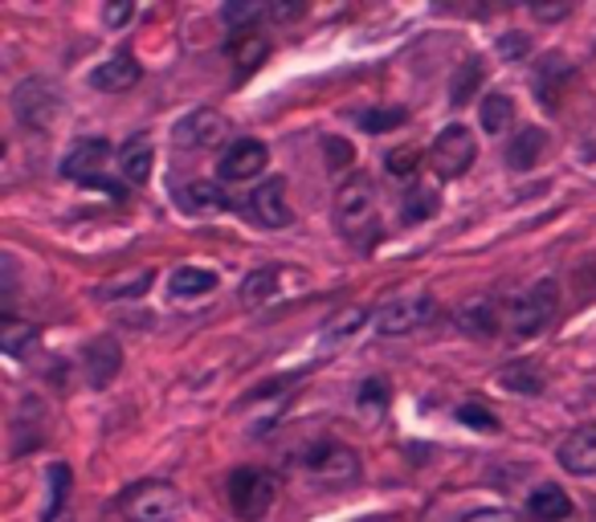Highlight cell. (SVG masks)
<instances>
[{
    "mask_svg": "<svg viewBox=\"0 0 596 522\" xmlns=\"http://www.w3.org/2000/svg\"><path fill=\"white\" fill-rule=\"evenodd\" d=\"M438 213V192L425 185H408V192L401 197V216H405L408 225H417L425 216Z\"/></svg>",
    "mask_w": 596,
    "mask_h": 522,
    "instance_id": "obj_29",
    "label": "cell"
},
{
    "mask_svg": "<svg viewBox=\"0 0 596 522\" xmlns=\"http://www.w3.org/2000/svg\"><path fill=\"white\" fill-rule=\"evenodd\" d=\"M462 522H515V514L511 510H474Z\"/></svg>",
    "mask_w": 596,
    "mask_h": 522,
    "instance_id": "obj_38",
    "label": "cell"
},
{
    "mask_svg": "<svg viewBox=\"0 0 596 522\" xmlns=\"http://www.w3.org/2000/svg\"><path fill=\"white\" fill-rule=\"evenodd\" d=\"M405 123V110L401 107H380V110H363L360 115V127L368 135H384V131H393V127Z\"/></svg>",
    "mask_w": 596,
    "mask_h": 522,
    "instance_id": "obj_31",
    "label": "cell"
},
{
    "mask_svg": "<svg viewBox=\"0 0 596 522\" xmlns=\"http://www.w3.org/2000/svg\"><path fill=\"white\" fill-rule=\"evenodd\" d=\"M499 54L506 58V62H523V58L532 54V37H527V33H518V29H506L499 37Z\"/></svg>",
    "mask_w": 596,
    "mask_h": 522,
    "instance_id": "obj_34",
    "label": "cell"
},
{
    "mask_svg": "<svg viewBox=\"0 0 596 522\" xmlns=\"http://www.w3.org/2000/svg\"><path fill=\"white\" fill-rule=\"evenodd\" d=\"M389 171H393V176H408V171H413V152L389 155Z\"/></svg>",
    "mask_w": 596,
    "mask_h": 522,
    "instance_id": "obj_40",
    "label": "cell"
},
{
    "mask_svg": "<svg viewBox=\"0 0 596 522\" xmlns=\"http://www.w3.org/2000/svg\"><path fill=\"white\" fill-rule=\"evenodd\" d=\"M478 123H482V131H490V135H506V131L515 127V98L499 91L487 94L482 107H478Z\"/></svg>",
    "mask_w": 596,
    "mask_h": 522,
    "instance_id": "obj_22",
    "label": "cell"
},
{
    "mask_svg": "<svg viewBox=\"0 0 596 522\" xmlns=\"http://www.w3.org/2000/svg\"><path fill=\"white\" fill-rule=\"evenodd\" d=\"M270 164V147L262 139H234L225 155H220V180H229V185H241V180H253V176H262V168Z\"/></svg>",
    "mask_w": 596,
    "mask_h": 522,
    "instance_id": "obj_11",
    "label": "cell"
},
{
    "mask_svg": "<svg viewBox=\"0 0 596 522\" xmlns=\"http://www.w3.org/2000/svg\"><path fill=\"white\" fill-rule=\"evenodd\" d=\"M302 465H307V474L314 482H331V486L360 477V458L344 441H314V446H307L302 449Z\"/></svg>",
    "mask_w": 596,
    "mask_h": 522,
    "instance_id": "obj_7",
    "label": "cell"
},
{
    "mask_svg": "<svg viewBox=\"0 0 596 522\" xmlns=\"http://www.w3.org/2000/svg\"><path fill=\"white\" fill-rule=\"evenodd\" d=\"M0 347H4V355H13V359L29 355L37 347V327L21 323V319H4L0 323Z\"/></svg>",
    "mask_w": 596,
    "mask_h": 522,
    "instance_id": "obj_28",
    "label": "cell"
},
{
    "mask_svg": "<svg viewBox=\"0 0 596 522\" xmlns=\"http://www.w3.org/2000/svg\"><path fill=\"white\" fill-rule=\"evenodd\" d=\"M225 494H229V507H234L237 519L262 522L270 514V507L278 502V477L270 474V470H253V465H246V470L229 474Z\"/></svg>",
    "mask_w": 596,
    "mask_h": 522,
    "instance_id": "obj_2",
    "label": "cell"
},
{
    "mask_svg": "<svg viewBox=\"0 0 596 522\" xmlns=\"http://www.w3.org/2000/svg\"><path fill=\"white\" fill-rule=\"evenodd\" d=\"M532 13L539 16V21H564V16H568V4H535Z\"/></svg>",
    "mask_w": 596,
    "mask_h": 522,
    "instance_id": "obj_39",
    "label": "cell"
},
{
    "mask_svg": "<svg viewBox=\"0 0 596 522\" xmlns=\"http://www.w3.org/2000/svg\"><path fill=\"white\" fill-rule=\"evenodd\" d=\"M152 277H156L152 270L119 274V277H110V282H103V286H95V298H98V302H115V298H140V294H147Z\"/></svg>",
    "mask_w": 596,
    "mask_h": 522,
    "instance_id": "obj_23",
    "label": "cell"
},
{
    "mask_svg": "<svg viewBox=\"0 0 596 522\" xmlns=\"http://www.w3.org/2000/svg\"><path fill=\"white\" fill-rule=\"evenodd\" d=\"M246 213L262 225V229H286L295 221V204L286 197V180L283 176H270L253 188L250 200H246Z\"/></svg>",
    "mask_w": 596,
    "mask_h": 522,
    "instance_id": "obj_10",
    "label": "cell"
},
{
    "mask_svg": "<svg viewBox=\"0 0 596 522\" xmlns=\"http://www.w3.org/2000/svg\"><path fill=\"white\" fill-rule=\"evenodd\" d=\"M46 486H49V502H46V510H41V522H53L62 514L65 498H70V470H65V465H49Z\"/></svg>",
    "mask_w": 596,
    "mask_h": 522,
    "instance_id": "obj_30",
    "label": "cell"
},
{
    "mask_svg": "<svg viewBox=\"0 0 596 522\" xmlns=\"http://www.w3.org/2000/svg\"><path fill=\"white\" fill-rule=\"evenodd\" d=\"M363 323H368V310H363V307H344L339 315H331V319H327L319 343H323V347H335V343H344V339L356 335Z\"/></svg>",
    "mask_w": 596,
    "mask_h": 522,
    "instance_id": "obj_24",
    "label": "cell"
},
{
    "mask_svg": "<svg viewBox=\"0 0 596 522\" xmlns=\"http://www.w3.org/2000/svg\"><path fill=\"white\" fill-rule=\"evenodd\" d=\"M527 514H532L535 522H564L568 514H572V498H568L560 486H539V490H532V498H527Z\"/></svg>",
    "mask_w": 596,
    "mask_h": 522,
    "instance_id": "obj_21",
    "label": "cell"
},
{
    "mask_svg": "<svg viewBox=\"0 0 596 522\" xmlns=\"http://www.w3.org/2000/svg\"><path fill=\"white\" fill-rule=\"evenodd\" d=\"M482 82V70H478V62H466L462 66V74H454V86H450V94H454V103L462 107V103H470L474 98V86Z\"/></svg>",
    "mask_w": 596,
    "mask_h": 522,
    "instance_id": "obj_33",
    "label": "cell"
},
{
    "mask_svg": "<svg viewBox=\"0 0 596 522\" xmlns=\"http://www.w3.org/2000/svg\"><path fill=\"white\" fill-rule=\"evenodd\" d=\"M180 209L192 216H208V213L229 209V197H225L220 185H213V180H192V185L180 188Z\"/></svg>",
    "mask_w": 596,
    "mask_h": 522,
    "instance_id": "obj_20",
    "label": "cell"
},
{
    "mask_svg": "<svg viewBox=\"0 0 596 522\" xmlns=\"http://www.w3.org/2000/svg\"><path fill=\"white\" fill-rule=\"evenodd\" d=\"M123 368V347L110 335H98L95 343H86L82 352V371H86V384L91 388H107Z\"/></svg>",
    "mask_w": 596,
    "mask_h": 522,
    "instance_id": "obj_14",
    "label": "cell"
},
{
    "mask_svg": "<svg viewBox=\"0 0 596 522\" xmlns=\"http://www.w3.org/2000/svg\"><path fill=\"white\" fill-rule=\"evenodd\" d=\"M499 384L506 388V392H523V396H539L544 392V371L535 368V364H511V368L499 371Z\"/></svg>",
    "mask_w": 596,
    "mask_h": 522,
    "instance_id": "obj_27",
    "label": "cell"
},
{
    "mask_svg": "<svg viewBox=\"0 0 596 522\" xmlns=\"http://www.w3.org/2000/svg\"><path fill=\"white\" fill-rule=\"evenodd\" d=\"M302 16V4L298 0H286V4H270V21H295Z\"/></svg>",
    "mask_w": 596,
    "mask_h": 522,
    "instance_id": "obj_37",
    "label": "cell"
},
{
    "mask_svg": "<svg viewBox=\"0 0 596 522\" xmlns=\"http://www.w3.org/2000/svg\"><path fill=\"white\" fill-rule=\"evenodd\" d=\"M180 510H184V498L172 482L147 477V482H135L119 494V514L127 522H176Z\"/></svg>",
    "mask_w": 596,
    "mask_h": 522,
    "instance_id": "obj_1",
    "label": "cell"
},
{
    "mask_svg": "<svg viewBox=\"0 0 596 522\" xmlns=\"http://www.w3.org/2000/svg\"><path fill=\"white\" fill-rule=\"evenodd\" d=\"M13 115L21 127L29 131H46V127L58 123L62 115V98H58V86L46 82V78H25L13 91Z\"/></svg>",
    "mask_w": 596,
    "mask_h": 522,
    "instance_id": "obj_5",
    "label": "cell"
},
{
    "mask_svg": "<svg viewBox=\"0 0 596 522\" xmlns=\"http://www.w3.org/2000/svg\"><path fill=\"white\" fill-rule=\"evenodd\" d=\"M152 164H156V147H152V139L143 135V131L119 147V176H123L127 185H147L152 180Z\"/></svg>",
    "mask_w": 596,
    "mask_h": 522,
    "instance_id": "obj_17",
    "label": "cell"
},
{
    "mask_svg": "<svg viewBox=\"0 0 596 522\" xmlns=\"http://www.w3.org/2000/svg\"><path fill=\"white\" fill-rule=\"evenodd\" d=\"M103 21H107L110 29H123V25L135 21V4H131V0H115V4L103 9Z\"/></svg>",
    "mask_w": 596,
    "mask_h": 522,
    "instance_id": "obj_36",
    "label": "cell"
},
{
    "mask_svg": "<svg viewBox=\"0 0 596 522\" xmlns=\"http://www.w3.org/2000/svg\"><path fill=\"white\" fill-rule=\"evenodd\" d=\"M266 16H270V4H262V0H229V4L220 9V21L234 33H250L253 25L266 21Z\"/></svg>",
    "mask_w": 596,
    "mask_h": 522,
    "instance_id": "obj_25",
    "label": "cell"
},
{
    "mask_svg": "<svg viewBox=\"0 0 596 522\" xmlns=\"http://www.w3.org/2000/svg\"><path fill=\"white\" fill-rule=\"evenodd\" d=\"M556 307H560V290L556 282H535L527 294H518L515 302L506 307V331L511 339H535L539 331H548L551 319H556Z\"/></svg>",
    "mask_w": 596,
    "mask_h": 522,
    "instance_id": "obj_3",
    "label": "cell"
},
{
    "mask_svg": "<svg viewBox=\"0 0 596 522\" xmlns=\"http://www.w3.org/2000/svg\"><path fill=\"white\" fill-rule=\"evenodd\" d=\"M213 290H217V274L204 270V265H180V270H172V277H168V294L180 298V302L204 298V294H213Z\"/></svg>",
    "mask_w": 596,
    "mask_h": 522,
    "instance_id": "obj_19",
    "label": "cell"
},
{
    "mask_svg": "<svg viewBox=\"0 0 596 522\" xmlns=\"http://www.w3.org/2000/svg\"><path fill=\"white\" fill-rule=\"evenodd\" d=\"M107 164H110L107 139H79V143L62 155V176L65 180H79V185H95Z\"/></svg>",
    "mask_w": 596,
    "mask_h": 522,
    "instance_id": "obj_12",
    "label": "cell"
},
{
    "mask_svg": "<svg viewBox=\"0 0 596 522\" xmlns=\"http://www.w3.org/2000/svg\"><path fill=\"white\" fill-rule=\"evenodd\" d=\"M140 74L143 70L131 54H115V58H107V62H98L95 70H91V86L103 94H123L140 82Z\"/></svg>",
    "mask_w": 596,
    "mask_h": 522,
    "instance_id": "obj_16",
    "label": "cell"
},
{
    "mask_svg": "<svg viewBox=\"0 0 596 522\" xmlns=\"http://www.w3.org/2000/svg\"><path fill=\"white\" fill-rule=\"evenodd\" d=\"M548 147V131L544 127H523L511 143H506V168L511 171H527L539 164V155Z\"/></svg>",
    "mask_w": 596,
    "mask_h": 522,
    "instance_id": "obj_18",
    "label": "cell"
},
{
    "mask_svg": "<svg viewBox=\"0 0 596 522\" xmlns=\"http://www.w3.org/2000/svg\"><path fill=\"white\" fill-rule=\"evenodd\" d=\"M298 277L307 274H295V270H283V265H266V270H253L246 282H241V307L246 310H258V307H270V302H278L286 298V286L283 282H298Z\"/></svg>",
    "mask_w": 596,
    "mask_h": 522,
    "instance_id": "obj_13",
    "label": "cell"
},
{
    "mask_svg": "<svg viewBox=\"0 0 596 522\" xmlns=\"http://www.w3.org/2000/svg\"><path fill=\"white\" fill-rule=\"evenodd\" d=\"M474 159H478V139H474V131L466 123L441 127L433 147H429V164H433V171H438L441 180L466 176L474 168Z\"/></svg>",
    "mask_w": 596,
    "mask_h": 522,
    "instance_id": "obj_4",
    "label": "cell"
},
{
    "mask_svg": "<svg viewBox=\"0 0 596 522\" xmlns=\"http://www.w3.org/2000/svg\"><path fill=\"white\" fill-rule=\"evenodd\" d=\"M229 119L213 107H196L189 110L180 123L172 127V143L176 147H184V152H208V147H220L225 139H229Z\"/></svg>",
    "mask_w": 596,
    "mask_h": 522,
    "instance_id": "obj_8",
    "label": "cell"
},
{
    "mask_svg": "<svg viewBox=\"0 0 596 522\" xmlns=\"http://www.w3.org/2000/svg\"><path fill=\"white\" fill-rule=\"evenodd\" d=\"M457 420H462V425H470V429H478V432H494V429H499L494 413H487L482 404H462V408H457Z\"/></svg>",
    "mask_w": 596,
    "mask_h": 522,
    "instance_id": "obj_35",
    "label": "cell"
},
{
    "mask_svg": "<svg viewBox=\"0 0 596 522\" xmlns=\"http://www.w3.org/2000/svg\"><path fill=\"white\" fill-rule=\"evenodd\" d=\"M433 319V294H401L372 315L377 335H408Z\"/></svg>",
    "mask_w": 596,
    "mask_h": 522,
    "instance_id": "obj_9",
    "label": "cell"
},
{
    "mask_svg": "<svg viewBox=\"0 0 596 522\" xmlns=\"http://www.w3.org/2000/svg\"><path fill=\"white\" fill-rule=\"evenodd\" d=\"M462 323H470L474 335H494V307L490 302H470V307L462 310Z\"/></svg>",
    "mask_w": 596,
    "mask_h": 522,
    "instance_id": "obj_32",
    "label": "cell"
},
{
    "mask_svg": "<svg viewBox=\"0 0 596 522\" xmlns=\"http://www.w3.org/2000/svg\"><path fill=\"white\" fill-rule=\"evenodd\" d=\"M377 185L368 180V176H351L339 185L335 192V221H339V229L347 237H360L363 229H372L377 225Z\"/></svg>",
    "mask_w": 596,
    "mask_h": 522,
    "instance_id": "obj_6",
    "label": "cell"
},
{
    "mask_svg": "<svg viewBox=\"0 0 596 522\" xmlns=\"http://www.w3.org/2000/svg\"><path fill=\"white\" fill-rule=\"evenodd\" d=\"M560 465L572 477H596V425H581L560 441Z\"/></svg>",
    "mask_w": 596,
    "mask_h": 522,
    "instance_id": "obj_15",
    "label": "cell"
},
{
    "mask_svg": "<svg viewBox=\"0 0 596 522\" xmlns=\"http://www.w3.org/2000/svg\"><path fill=\"white\" fill-rule=\"evenodd\" d=\"M270 54V41L262 37V33H237L234 41H229V58H234L241 70H258V66L266 62Z\"/></svg>",
    "mask_w": 596,
    "mask_h": 522,
    "instance_id": "obj_26",
    "label": "cell"
}]
</instances>
